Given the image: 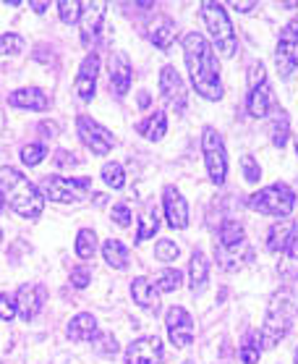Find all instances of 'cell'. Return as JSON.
<instances>
[{"label":"cell","mask_w":298,"mask_h":364,"mask_svg":"<svg viewBox=\"0 0 298 364\" xmlns=\"http://www.w3.org/2000/svg\"><path fill=\"white\" fill-rule=\"evenodd\" d=\"M296 364H298V348H296Z\"/></svg>","instance_id":"49"},{"label":"cell","mask_w":298,"mask_h":364,"mask_svg":"<svg viewBox=\"0 0 298 364\" xmlns=\"http://www.w3.org/2000/svg\"><path fill=\"white\" fill-rule=\"evenodd\" d=\"M202 18H204V24H207V32L212 34V42H215V48L220 50V55L225 58H233L236 53H238V34L233 29L231 18L225 14V9L220 3H202Z\"/></svg>","instance_id":"4"},{"label":"cell","mask_w":298,"mask_h":364,"mask_svg":"<svg viewBox=\"0 0 298 364\" xmlns=\"http://www.w3.org/2000/svg\"><path fill=\"white\" fill-rule=\"evenodd\" d=\"M158 294H160L158 286L149 281V278H144V275H139V278L131 283L133 301H136L141 309L152 312V315H158V312H160V296H158Z\"/></svg>","instance_id":"20"},{"label":"cell","mask_w":298,"mask_h":364,"mask_svg":"<svg viewBox=\"0 0 298 364\" xmlns=\"http://www.w3.org/2000/svg\"><path fill=\"white\" fill-rule=\"evenodd\" d=\"M167 338L175 348H186L194 341V317L183 306H170L165 317Z\"/></svg>","instance_id":"12"},{"label":"cell","mask_w":298,"mask_h":364,"mask_svg":"<svg viewBox=\"0 0 298 364\" xmlns=\"http://www.w3.org/2000/svg\"><path fill=\"white\" fill-rule=\"evenodd\" d=\"M160 231V213L155 202H147L144 210L139 213V231H136V244L152 239Z\"/></svg>","instance_id":"25"},{"label":"cell","mask_w":298,"mask_h":364,"mask_svg":"<svg viewBox=\"0 0 298 364\" xmlns=\"http://www.w3.org/2000/svg\"><path fill=\"white\" fill-rule=\"evenodd\" d=\"M275 63H277V74L282 79H288L298 68V16L282 26L277 48H275Z\"/></svg>","instance_id":"8"},{"label":"cell","mask_w":298,"mask_h":364,"mask_svg":"<svg viewBox=\"0 0 298 364\" xmlns=\"http://www.w3.org/2000/svg\"><path fill=\"white\" fill-rule=\"evenodd\" d=\"M58 14H60V21H63V24H79V18H82V3L60 0Z\"/></svg>","instance_id":"35"},{"label":"cell","mask_w":298,"mask_h":364,"mask_svg":"<svg viewBox=\"0 0 298 364\" xmlns=\"http://www.w3.org/2000/svg\"><path fill=\"white\" fill-rule=\"evenodd\" d=\"M71 283H74L76 289H87L92 283V273L87 267H74V270H71Z\"/></svg>","instance_id":"42"},{"label":"cell","mask_w":298,"mask_h":364,"mask_svg":"<svg viewBox=\"0 0 298 364\" xmlns=\"http://www.w3.org/2000/svg\"><path fill=\"white\" fill-rule=\"evenodd\" d=\"M32 11L34 14H45V11H48V3H45V0H37V3H32Z\"/></svg>","instance_id":"45"},{"label":"cell","mask_w":298,"mask_h":364,"mask_svg":"<svg viewBox=\"0 0 298 364\" xmlns=\"http://www.w3.org/2000/svg\"><path fill=\"white\" fill-rule=\"evenodd\" d=\"M178 255H181V249H178L175 241L160 239L158 244H155V257H158L160 262H175Z\"/></svg>","instance_id":"37"},{"label":"cell","mask_w":298,"mask_h":364,"mask_svg":"<svg viewBox=\"0 0 298 364\" xmlns=\"http://www.w3.org/2000/svg\"><path fill=\"white\" fill-rule=\"evenodd\" d=\"M45 301H48V291H45V286L26 283V286H21V289H18V294H16L18 315L29 323V320H34V317L40 315V309L45 306Z\"/></svg>","instance_id":"16"},{"label":"cell","mask_w":298,"mask_h":364,"mask_svg":"<svg viewBox=\"0 0 298 364\" xmlns=\"http://www.w3.org/2000/svg\"><path fill=\"white\" fill-rule=\"evenodd\" d=\"M97 336V320L89 315V312H82V315H76L71 323H68V338L71 341H92Z\"/></svg>","instance_id":"26"},{"label":"cell","mask_w":298,"mask_h":364,"mask_svg":"<svg viewBox=\"0 0 298 364\" xmlns=\"http://www.w3.org/2000/svg\"><path fill=\"white\" fill-rule=\"evenodd\" d=\"M108 14V3H82V18H79V32L82 42L89 48L92 42L99 37L102 29V18Z\"/></svg>","instance_id":"14"},{"label":"cell","mask_w":298,"mask_h":364,"mask_svg":"<svg viewBox=\"0 0 298 364\" xmlns=\"http://www.w3.org/2000/svg\"><path fill=\"white\" fill-rule=\"evenodd\" d=\"M259 354H262V338H259L254 331H248L241 341V348H238V356L243 364H257L259 362Z\"/></svg>","instance_id":"30"},{"label":"cell","mask_w":298,"mask_h":364,"mask_svg":"<svg viewBox=\"0 0 298 364\" xmlns=\"http://www.w3.org/2000/svg\"><path fill=\"white\" fill-rule=\"evenodd\" d=\"M136 132L147 141H160L167 132V116L165 110H155L149 118H144L141 124H136Z\"/></svg>","instance_id":"24"},{"label":"cell","mask_w":298,"mask_h":364,"mask_svg":"<svg viewBox=\"0 0 298 364\" xmlns=\"http://www.w3.org/2000/svg\"><path fill=\"white\" fill-rule=\"evenodd\" d=\"M0 236H3V231H0Z\"/></svg>","instance_id":"51"},{"label":"cell","mask_w":298,"mask_h":364,"mask_svg":"<svg viewBox=\"0 0 298 364\" xmlns=\"http://www.w3.org/2000/svg\"><path fill=\"white\" fill-rule=\"evenodd\" d=\"M183 58H186V68H189L191 84L194 90L204 100H223L225 90L220 82V66L215 58V45H209L207 37L199 32L186 34L183 40Z\"/></svg>","instance_id":"1"},{"label":"cell","mask_w":298,"mask_h":364,"mask_svg":"<svg viewBox=\"0 0 298 364\" xmlns=\"http://www.w3.org/2000/svg\"><path fill=\"white\" fill-rule=\"evenodd\" d=\"M293 233H296V223L293 220H280V223L270 225V231H267V249L272 255H282L288 249Z\"/></svg>","instance_id":"21"},{"label":"cell","mask_w":298,"mask_h":364,"mask_svg":"<svg viewBox=\"0 0 298 364\" xmlns=\"http://www.w3.org/2000/svg\"><path fill=\"white\" fill-rule=\"evenodd\" d=\"M202 149H204V163H207V173L212 183L223 186L225 176H228V152H225L223 136L212 126H207L202 134Z\"/></svg>","instance_id":"7"},{"label":"cell","mask_w":298,"mask_h":364,"mask_svg":"<svg viewBox=\"0 0 298 364\" xmlns=\"http://www.w3.org/2000/svg\"><path fill=\"white\" fill-rule=\"evenodd\" d=\"M246 108H248V116H254V118H265L275 110V97H272L270 84H267V71L262 63H254V66L248 68Z\"/></svg>","instance_id":"6"},{"label":"cell","mask_w":298,"mask_h":364,"mask_svg":"<svg viewBox=\"0 0 298 364\" xmlns=\"http://www.w3.org/2000/svg\"><path fill=\"white\" fill-rule=\"evenodd\" d=\"M248 207L257 210L262 215L272 218H288L296 207V191L288 183H272L267 189H259L248 197Z\"/></svg>","instance_id":"5"},{"label":"cell","mask_w":298,"mask_h":364,"mask_svg":"<svg viewBox=\"0 0 298 364\" xmlns=\"http://www.w3.org/2000/svg\"><path fill=\"white\" fill-rule=\"evenodd\" d=\"M186 364H191V362H186Z\"/></svg>","instance_id":"52"},{"label":"cell","mask_w":298,"mask_h":364,"mask_svg":"<svg viewBox=\"0 0 298 364\" xmlns=\"http://www.w3.org/2000/svg\"><path fill=\"white\" fill-rule=\"evenodd\" d=\"M110 218L116 220L118 225H131V210L123 205V202H118V205H113V210H110Z\"/></svg>","instance_id":"41"},{"label":"cell","mask_w":298,"mask_h":364,"mask_svg":"<svg viewBox=\"0 0 298 364\" xmlns=\"http://www.w3.org/2000/svg\"><path fill=\"white\" fill-rule=\"evenodd\" d=\"M0 191L6 197V205L21 218L34 220L45 210V194L16 168H0Z\"/></svg>","instance_id":"2"},{"label":"cell","mask_w":298,"mask_h":364,"mask_svg":"<svg viewBox=\"0 0 298 364\" xmlns=\"http://www.w3.org/2000/svg\"><path fill=\"white\" fill-rule=\"evenodd\" d=\"M241 168H243V178H246L248 183H259L262 171H259V163L251 158V155H243V158H241Z\"/></svg>","instance_id":"39"},{"label":"cell","mask_w":298,"mask_h":364,"mask_svg":"<svg viewBox=\"0 0 298 364\" xmlns=\"http://www.w3.org/2000/svg\"><path fill=\"white\" fill-rule=\"evenodd\" d=\"M162 362V341L158 336H141L126 348V364H160Z\"/></svg>","instance_id":"13"},{"label":"cell","mask_w":298,"mask_h":364,"mask_svg":"<svg viewBox=\"0 0 298 364\" xmlns=\"http://www.w3.org/2000/svg\"><path fill=\"white\" fill-rule=\"evenodd\" d=\"M160 92H162V100H165L175 113H183V110H186L189 92H186L183 76L178 74L173 66H162V71H160Z\"/></svg>","instance_id":"11"},{"label":"cell","mask_w":298,"mask_h":364,"mask_svg":"<svg viewBox=\"0 0 298 364\" xmlns=\"http://www.w3.org/2000/svg\"><path fill=\"white\" fill-rule=\"evenodd\" d=\"M102 257L113 270H123L128 267V249L121 244L118 239H108L102 244Z\"/></svg>","instance_id":"29"},{"label":"cell","mask_w":298,"mask_h":364,"mask_svg":"<svg viewBox=\"0 0 298 364\" xmlns=\"http://www.w3.org/2000/svg\"><path fill=\"white\" fill-rule=\"evenodd\" d=\"M76 255L82 257V259H92V257L97 255V233L92 231V228H82V231L76 233Z\"/></svg>","instance_id":"31"},{"label":"cell","mask_w":298,"mask_h":364,"mask_svg":"<svg viewBox=\"0 0 298 364\" xmlns=\"http://www.w3.org/2000/svg\"><path fill=\"white\" fill-rule=\"evenodd\" d=\"M18 312V306H16V299H11L6 296V294H0V320H13Z\"/></svg>","instance_id":"40"},{"label":"cell","mask_w":298,"mask_h":364,"mask_svg":"<svg viewBox=\"0 0 298 364\" xmlns=\"http://www.w3.org/2000/svg\"><path fill=\"white\" fill-rule=\"evenodd\" d=\"M296 155H298V139H296Z\"/></svg>","instance_id":"50"},{"label":"cell","mask_w":298,"mask_h":364,"mask_svg":"<svg viewBox=\"0 0 298 364\" xmlns=\"http://www.w3.org/2000/svg\"><path fill=\"white\" fill-rule=\"evenodd\" d=\"M131 82H133V66L128 55L126 53H113L110 55V84L116 87V95L118 97H123L126 92L131 90Z\"/></svg>","instance_id":"18"},{"label":"cell","mask_w":298,"mask_h":364,"mask_svg":"<svg viewBox=\"0 0 298 364\" xmlns=\"http://www.w3.org/2000/svg\"><path fill=\"white\" fill-rule=\"evenodd\" d=\"M92 186V178H63V176H45L42 181V191L45 197L60 205H74L87 194Z\"/></svg>","instance_id":"9"},{"label":"cell","mask_w":298,"mask_h":364,"mask_svg":"<svg viewBox=\"0 0 298 364\" xmlns=\"http://www.w3.org/2000/svg\"><path fill=\"white\" fill-rule=\"evenodd\" d=\"M162 205H165L167 225L175 228V231H183L189 225V205H186L181 191L175 189V186H167L165 194H162Z\"/></svg>","instance_id":"17"},{"label":"cell","mask_w":298,"mask_h":364,"mask_svg":"<svg viewBox=\"0 0 298 364\" xmlns=\"http://www.w3.org/2000/svg\"><path fill=\"white\" fill-rule=\"evenodd\" d=\"M45 158H48V147L40 144V141H32V144H26V147L21 149V163L29 168L40 166Z\"/></svg>","instance_id":"34"},{"label":"cell","mask_w":298,"mask_h":364,"mask_svg":"<svg viewBox=\"0 0 298 364\" xmlns=\"http://www.w3.org/2000/svg\"><path fill=\"white\" fill-rule=\"evenodd\" d=\"M92 341H94V351H97L99 356H116L118 354V341L113 338V336H108V333H97Z\"/></svg>","instance_id":"38"},{"label":"cell","mask_w":298,"mask_h":364,"mask_svg":"<svg viewBox=\"0 0 298 364\" xmlns=\"http://www.w3.org/2000/svg\"><path fill=\"white\" fill-rule=\"evenodd\" d=\"M24 50V37L21 34H0V55H18Z\"/></svg>","instance_id":"36"},{"label":"cell","mask_w":298,"mask_h":364,"mask_svg":"<svg viewBox=\"0 0 298 364\" xmlns=\"http://www.w3.org/2000/svg\"><path fill=\"white\" fill-rule=\"evenodd\" d=\"M277 273L285 283H293L298 278V233H293L288 249L282 252V259L277 265Z\"/></svg>","instance_id":"27"},{"label":"cell","mask_w":298,"mask_h":364,"mask_svg":"<svg viewBox=\"0 0 298 364\" xmlns=\"http://www.w3.org/2000/svg\"><path fill=\"white\" fill-rule=\"evenodd\" d=\"M233 9L241 11V14H248V11L257 9V3H251V0H246V3H233Z\"/></svg>","instance_id":"44"},{"label":"cell","mask_w":298,"mask_h":364,"mask_svg":"<svg viewBox=\"0 0 298 364\" xmlns=\"http://www.w3.org/2000/svg\"><path fill=\"white\" fill-rule=\"evenodd\" d=\"M76 132H79V139L84 141V147H89L94 155H108L113 144H116V136L105 129L102 124H97L92 116H76Z\"/></svg>","instance_id":"10"},{"label":"cell","mask_w":298,"mask_h":364,"mask_svg":"<svg viewBox=\"0 0 298 364\" xmlns=\"http://www.w3.org/2000/svg\"><path fill=\"white\" fill-rule=\"evenodd\" d=\"M42 134H50V136H55V124H40Z\"/></svg>","instance_id":"46"},{"label":"cell","mask_w":298,"mask_h":364,"mask_svg":"<svg viewBox=\"0 0 298 364\" xmlns=\"http://www.w3.org/2000/svg\"><path fill=\"white\" fill-rule=\"evenodd\" d=\"M48 102H50L48 95L40 87H21V90H13L9 95V105L18 110H34V113H40V110H48Z\"/></svg>","instance_id":"19"},{"label":"cell","mask_w":298,"mask_h":364,"mask_svg":"<svg viewBox=\"0 0 298 364\" xmlns=\"http://www.w3.org/2000/svg\"><path fill=\"white\" fill-rule=\"evenodd\" d=\"M207 278H209V265H207V257L202 252H194L189 262V289L191 294H202L207 289Z\"/></svg>","instance_id":"22"},{"label":"cell","mask_w":298,"mask_h":364,"mask_svg":"<svg viewBox=\"0 0 298 364\" xmlns=\"http://www.w3.org/2000/svg\"><path fill=\"white\" fill-rule=\"evenodd\" d=\"M139 105H141V108H147V105H149V95H147V92H141V95H139Z\"/></svg>","instance_id":"47"},{"label":"cell","mask_w":298,"mask_h":364,"mask_svg":"<svg viewBox=\"0 0 298 364\" xmlns=\"http://www.w3.org/2000/svg\"><path fill=\"white\" fill-rule=\"evenodd\" d=\"M175 34H178V24H175L173 18L160 16L158 21L152 24L149 37H152V45H155L158 50H167L175 42Z\"/></svg>","instance_id":"23"},{"label":"cell","mask_w":298,"mask_h":364,"mask_svg":"<svg viewBox=\"0 0 298 364\" xmlns=\"http://www.w3.org/2000/svg\"><path fill=\"white\" fill-rule=\"evenodd\" d=\"M55 163H58V166H66V163L76 166V163H79V158H74V155H66V152H58V158H55Z\"/></svg>","instance_id":"43"},{"label":"cell","mask_w":298,"mask_h":364,"mask_svg":"<svg viewBox=\"0 0 298 364\" xmlns=\"http://www.w3.org/2000/svg\"><path fill=\"white\" fill-rule=\"evenodd\" d=\"M97 74H99V58H97V53H89V55L82 60L79 74H76V79H74L76 95H79L82 102H92V97H94V92H97Z\"/></svg>","instance_id":"15"},{"label":"cell","mask_w":298,"mask_h":364,"mask_svg":"<svg viewBox=\"0 0 298 364\" xmlns=\"http://www.w3.org/2000/svg\"><path fill=\"white\" fill-rule=\"evenodd\" d=\"M288 136H290V118L285 110L275 108L272 110V124H270V139L277 149H282L288 144Z\"/></svg>","instance_id":"28"},{"label":"cell","mask_w":298,"mask_h":364,"mask_svg":"<svg viewBox=\"0 0 298 364\" xmlns=\"http://www.w3.org/2000/svg\"><path fill=\"white\" fill-rule=\"evenodd\" d=\"M183 283V273H178V270H173V267H165L162 273H158V281H155V286H158L160 294H170V291H178Z\"/></svg>","instance_id":"32"},{"label":"cell","mask_w":298,"mask_h":364,"mask_svg":"<svg viewBox=\"0 0 298 364\" xmlns=\"http://www.w3.org/2000/svg\"><path fill=\"white\" fill-rule=\"evenodd\" d=\"M298 317V304L293 294L288 289L277 291L267 306V317H265V328H262V346L272 348L277 346L285 336L290 333L293 323Z\"/></svg>","instance_id":"3"},{"label":"cell","mask_w":298,"mask_h":364,"mask_svg":"<svg viewBox=\"0 0 298 364\" xmlns=\"http://www.w3.org/2000/svg\"><path fill=\"white\" fill-rule=\"evenodd\" d=\"M102 181L108 183L110 189H123L126 186V171L121 163H105L102 166Z\"/></svg>","instance_id":"33"},{"label":"cell","mask_w":298,"mask_h":364,"mask_svg":"<svg viewBox=\"0 0 298 364\" xmlns=\"http://www.w3.org/2000/svg\"><path fill=\"white\" fill-rule=\"evenodd\" d=\"M6 207V197H3V191H0V210Z\"/></svg>","instance_id":"48"}]
</instances>
